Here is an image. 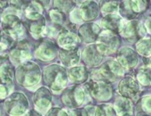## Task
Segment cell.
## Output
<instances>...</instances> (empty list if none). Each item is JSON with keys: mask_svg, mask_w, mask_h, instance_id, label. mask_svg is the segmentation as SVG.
I'll use <instances>...</instances> for the list:
<instances>
[{"mask_svg": "<svg viewBox=\"0 0 151 116\" xmlns=\"http://www.w3.org/2000/svg\"><path fill=\"white\" fill-rule=\"evenodd\" d=\"M44 81L54 93L61 92L67 85L68 72L66 70L57 65L48 66L43 73Z\"/></svg>", "mask_w": 151, "mask_h": 116, "instance_id": "6da1fadb", "label": "cell"}, {"mask_svg": "<svg viewBox=\"0 0 151 116\" xmlns=\"http://www.w3.org/2000/svg\"><path fill=\"white\" fill-rule=\"evenodd\" d=\"M15 76L19 84L25 87H31L39 82L41 71L37 65L29 61L22 64L17 68Z\"/></svg>", "mask_w": 151, "mask_h": 116, "instance_id": "7a4b0ae2", "label": "cell"}, {"mask_svg": "<svg viewBox=\"0 0 151 116\" xmlns=\"http://www.w3.org/2000/svg\"><path fill=\"white\" fill-rule=\"evenodd\" d=\"M118 33L127 41L134 42L136 40H140L147 34L144 24L141 22L136 20L128 21L123 19L121 21Z\"/></svg>", "mask_w": 151, "mask_h": 116, "instance_id": "3957f363", "label": "cell"}, {"mask_svg": "<svg viewBox=\"0 0 151 116\" xmlns=\"http://www.w3.org/2000/svg\"><path fill=\"white\" fill-rule=\"evenodd\" d=\"M2 27L8 36L13 39L22 40L26 35V29L23 26L20 18L15 14H6L3 17Z\"/></svg>", "mask_w": 151, "mask_h": 116, "instance_id": "277c9868", "label": "cell"}, {"mask_svg": "<svg viewBox=\"0 0 151 116\" xmlns=\"http://www.w3.org/2000/svg\"><path fill=\"white\" fill-rule=\"evenodd\" d=\"M84 89L92 97L98 101H108L113 96V88L110 83L91 80L85 84Z\"/></svg>", "mask_w": 151, "mask_h": 116, "instance_id": "5b68a950", "label": "cell"}, {"mask_svg": "<svg viewBox=\"0 0 151 116\" xmlns=\"http://www.w3.org/2000/svg\"><path fill=\"white\" fill-rule=\"evenodd\" d=\"M5 108L12 116H22L29 110V101L24 94L16 92L6 100Z\"/></svg>", "mask_w": 151, "mask_h": 116, "instance_id": "8992f818", "label": "cell"}, {"mask_svg": "<svg viewBox=\"0 0 151 116\" xmlns=\"http://www.w3.org/2000/svg\"><path fill=\"white\" fill-rule=\"evenodd\" d=\"M147 7V1H123L119 5V11L125 20L132 21L142 14Z\"/></svg>", "mask_w": 151, "mask_h": 116, "instance_id": "52a82bcc", "label": "cell"}, {"mask_svg": "<svg viewBox=\"0 0 151 116\" xmlns=\"http://www.w3.org/2000/svg\"><path fill=\"white\" fill-rule=\"evenodd\" d=\"M86 98V92L80 86H74L64 91L62 102L70 107H78L82 105Z\"/></svg>", "mask_w": 151, "mask_h": 116, "instance_id": "ba28073f", "label": "cell"}, {"mask_svg": "<svg viewBox=\"0 0 151 116\" xmlns=\"http://www.w3.org/2000/svg\"><path fill=\"white\" fill-rule=\"evenodd\" d=\"M118 93L129 99H138L140 93V88L138 81L132 76L124 77L118 85Z\"/></svg>", "mask_w": 151, "mask_h": 116, "instance_id": "9c48e42d", "label": "cell"}, {"mask_svg": "<svg viewBox=\"0 0 151 116\" xmlns=\"http://www.w3.org/2000/svg\"><path fill=\"white\" fill-rule=\"evenodd\" d=\"M33 100L37 112H38L39 113L48 112L52 101V95L50 90L45 87L39 88L36 91Z\"/></svg>", "mask_w": 151, "mask_h": 116, "instance_id": "30bf717a", "label": "cell"}, {"mask_svg": "<svg viewBox=\"0 0 151 116\" xmlns=\"http://www.w3.org/2000/svg\"><path fill=\"white\" fill-rule=\"evenodd\" d=\"M116 61L124 68V70H132L137 65L138 55L132 48L124 47L117 52Z\"/></svg>", "mask_w": 151, "mask_h": 116, "instance_id": "8fae6325", "label": "cell"}, {"mask_svg": "<svg viewBox=\"0 0 151 116\" xmlns=\"http://www.w3.org/2000/svg\"><path fill=\"white\" fill-rule=\"evenodd\" d=\"M80 40L81 39L78 35H77L75 32L68 29H64L59 33L57 42H58V45L62 49L70 50V49L78 48L80 43Z\"/></svg>", "mask_w": 151, "mask_h": 116, "instance_id": "7c38bea8", "label": "cell"}, {"mask_svg": "<svg viewBox=\"0 0 151 116\" xmlns=\"http://www.w3.org/2000/svg\"><path fill=\"white\" fill-rule=\"evenodd\" d=\"M36 57L44 62H49L57 55V46L50 39L43 41L35 52Z\"/></svg>", "mask_w": 151, "mask_h": 116, "instance_id": "4fadbf2b", "label": "cell"}, {"mask_svg": "<svg viewBox=\"0 0 151 116\" xmlns=\"http://www.w3.org/2000/svg\"><path fill=\"white\" fill-rule=\"evenodd\" d=\"M101 44L104 45V46L107 48L108 50V54H115L117 49L120 46V38L117 34L109 31V30H104L101 31V33L100 34L99 38H98V41Z\"/></svg>", "mask_w": 151, "mask_h": 116, "instance_id": "5bb4252c", "label": "cell"}, {"mask_svg": "<svg viewBox=\"0 0 151 116\" xmlns=\"http://www.w3.org/2000/svg\"><path fill=\"white\" fill-rule=\"evenodd\" d=\"M101 33V27L93 22H88L82 25L78 30L80 39H83L86 43H93L98 40L100 34Z\"/></svg>", "mask_w": 151, "mask_h": 116, "instance_id": "9a60e30c", "label": "cell"}, {"mask_svg": "<svg viewBox=\"0 0 151 116\" xmlns=\"http://www.w3.org/2000/svg\"><path fill=\"white\" fill-rule=\"evenodd\" d=\"M104 54L101 52L98 48L96 43L88 46L82 54V58L84 62L91 66H97L99 65L103 60Z\"/></svg>", "mask_w": 151, "mask_h": 116, "instance_id": "2e32d148", "label": "cell"}, {"mask_svg": "<svg viewBox=\"0 0 151 116\" xmlns=\"http://www.w3.org/2000/svg\"><path fill=\"white\" fill-rule=\"evenodd\" d=\"M29 45L27 42L21 40L15 48H14L10 53V57L13 63L15 64H24L29 62L31 58V54L29 52Z\"/></svg>", "mask_w": 151, "mask_h": 116, "instance_id": "e0dca14e", "label": "cell"}, {"mask_svg": "<svg viewBox=\"0 0 151 116\" xmlns=\"http://www.w3.org/2000/svg\"><path fill=\"white\" fill-rule=\"evenodd\" d=\"M59 56L63 65L68 67H73L78 65L80 60V51L78 48L76 49H60Z\"/></svg>", "mask_w": 151, "mask_h": 116, "instance_id": "ac0fdd59", "label": "cell"}, {"mask_svg": "<svg viewBox=\"0 0 151 116\" xmlns=\"http://www.w3.org/2000/svg\"><path fill=\"white\" fill-rule=\"evenodd\" d=\"M79 11H80L82 20L90 22V21L96 19V17L99 14L100 8L97 3L93 1H86V2H84L83 5H81Z\"/></svg>", "mask_w": 151, "mask_h": 116, "instance_id": "d6986e66", "label": "cell"}, {"mask_svg": "<svg viewBox=\"0 0 151 116\" xmlns=\"http://www.w3.org/2000/svg\"><path fill=\"white\" fill-rule=\"evenodd\" d=\"M114 108L117 116H129L132 115L133 112L132 101L129 98L123 96H119L116 99Z\"/></svg>", "mask_w": 151, "mask_h": 116, "instance_id": "ffe728a7", "label": "cell"}, {"mask_svg": "<svg viewBox=\"0 0 151 116\" xmlns=\"http://www.w3.org/2000/svg\"><path fill=\"white\" fill-rule=\"evenodd\" d=\"M68 77L75 84H82L88 79V72L85 66H73L68 69Z\"/></svg>", "mask_w": 151, "mask_h": 116, "instance_id": "44dd1931", "label": "cell"}, {"mask_svg": "<svg viewBox=\"0 0 151 116\" xmlns=\"http://www.w3.org/2000/svg\"><path fill=\"white\" fill-rule=\"evenodd\" d=\"M14 79V70L12 65L8 63H4L0 66V80L6 86H8L11 89H13Z\"/></svg>", "mask_w": 151, "mask_h": 116, "instance_id": "7402d4cb", "label": "cell"}, {"mask_svg": "<svg viewBox=\"0 0 151 116\" xmlns=\"http://www.w3.org/2000/svg\"><path fill=\"white\" fill-rule=\"evenodd\" d=\"M122 20L123 19L121 18V16L117 15L116 14H108L102 18L101 25L103 28L106 29V30H109V31L117 34Z\"/></svg>", "mask_w": 151, "mask_h": 116, "instance_id": "603a6c76", "label": "cell"}, {"mask_svg": "<svg viewBox=\"0 0 151 116\" xmlns=\"http://www.w3.org/2000/svg\"><path fill=\"white\" fill-rule=\"evenodd\" d=\"M29 30L34 38L41 37L45 30V20L43 16L35 21H29Z\"/></svg>", "mask_w": 151, "mask_h": 116, "instance_id": "cb8c5ba5", "label": "cell"}, {"mask_svg": "<svg viewBox=\"0 0 151 116\" xmlns=\"http://www.w3.org/2000/svg\"><path fill=\"white\" fill-rule=\"evenodd\" d=\"M13 40L14 39L6 33H2L0 35V63L7 60V50L12 46Z\"/></svg>", "mask_w": 151, "mask_h": 116, "instance_id": "d4e9b609", "label": "cell"}, {"mask_svg": "<svg viewBox=\"0 0 151 116\" xmlns=\"http://www.w3.org/2000/svg\"><path fill=\"white\" fill-rule=\"evenodd\" d=\"M136 51L139 54L147 57L151 56V38H142L135 45Z\"/></svg>", "mask_w": 151, "mask_h": 116, "instance_id": "484cf974", "label": "cell"}, {"mask_svg": "<svg viewBox=\"0 0 151 116\" xmlns=\"http://www.w3.org/2000/svg\"><path fill=\"white\" fill-rule=\"evenodd\" d=\"M107 68L112 76L116 80L119 77H123L124 75V68L116 61V60H109L105 63Z\"/></svg>", "mask_w": 151, "mask_h": 116, "instance_id": "4316f807", "label": "cell"}, {"mask_svg": "<svg viewBox=\"0 0 151 116\" xmlns=\"http://www.w3.org/2000/svg\"><path fill=\"white\" fill-rule=\"evenodd\" d=\"M136 79L139 83L143 86H149L151 84V68L141 67L136 73Z\"/></svg>", "mask_w": 151, "mask_h": 116, "instance_id": "83f0119b", "label": "cell"}, {"mask_svg": "<svg viewBox=\"0 0 151 116\" xmlns=\"http://www.w3.org/2000/svg\"><path fill=\"white\" fill-rule=\"evenodd\" d=\"M101 13L108 14H116V13L119 10V3L116 1H104L101 7Z\"/></svg>", "mask_w": 151, "mask_h": 116, "instance_id": "f1b7e54d", "label": "cell"}, {"mask_svg": "<svg viewBox=\"0 0 151 116\" xmlns=\"http://www.w3.org/2000/svg\"><path fill=\"white\" fill-rule=\"evenodd\" d=\"M139 108L140 112L139 113L144 114H151V96H146L142 97L139 101Z\"/></svg>", "mask_w": 151, "mask_h": 116, "instance_id": "f546056e", "label": "cell"}, {"mask_svg": "<svg viewBox=\"0 0 151 116\" xmlns=\"http://www.w3.org/2000/svg\"><path fill=\"white\" fill-rule=\"evenodd\" d=\"M49 16L51 18V20L55 22L56 24H63L65 22V19H66V16L64 14L63 12H61L60 10H58V9H53V10H51L49 12Z\"/></svg>", "mask_w": 151, "mask_h": 116, "instance_id": "4dcf8cb0", "label": "cell"}, {"mask_svg": "<svg viewBox=\"0 0 151 116\" xmlns=\"http://www.w3.org/2000/svg\"><path fill=\"white\" fill-rule=\"evenodd\" d=\"M54 4L57 9L60 10L63 13L69 11L73 7V2L70 1H54Z\"/></svg>", "mask_w": 151, "mask_h": 116, "instance_id": "1f68e13d", "label": "cell"}, {"mask_svg": "<svg viewBox=\"0 0 151 116\" xmlns=\"http://www.w3.org/2000/svg\"><path fill=\"white\" fill-rule=\"evenodd\" d=\"M45 116H68V112L64 109L52 108L47 112Z\"/></svg>", "mask_w": 151, "mask_h": 116, "instance_id": "d6a6232c", "label": "cell"}, {"mask_svg": "<svg viewBox=\"0 0 151 116\" xmlns=\"http://www.w3.org/2000/svg\"><path fill=\"white\" fill-rule=\"evenodd\" d=\"M11 91L12 89L8 86H6L0 80V100H4L5 98H6Z\"/></svg>", "mask_w": 151, "mask_h": 116, "instance_id": "836d02e7", "label": "cell"}, {"mask_svg": "<svg viewBox=\"0 0 151 116\" xmlns=\"http://www.w3.org/2000/svg\"><path fill=\"white\" fill-rule=\"evenodd\" d=\"M101 105L103 110L104 116H117L114 106L110 104H101Z\"/></svg>", "mask_w": 151, "mask_h": 116, "instance_id": "e575fe53", "label": "cell"}, {"mask_svg": "<svg viewBox=\"0 0 151 116\" xmlns=\"http://www.w3.org/2000/svg\"><path fill=\"white\" fill-rule=\"evenodd\" d=\"M70 20L75 22V23H78L80 22L82 20V17H81V14H80V11H79V8H75L71 14H70Z\"/></svg>", "mask_w": 151, "mask_h": 116, "instance_id": "d590c367", "label": "cell"}, {"mask_svg": "<svg viewBox=\"0 0 151 116\" xmlns=\"http://www.w3.org/2000/svg\"><path fill=\"white\" fill-rule=\"evenodd\" d=\"M144 27L146 29V31L151 35V18H147L144 22Z\"/></svg>", "mask_w": 151, "mask_h": 116, "instance_id": "8d00e7d4", "label": "cell"}, {"mask_svg": "<svg viewBox=\"0 0 151 116\" xmlns=\"http://www.w3.org/2000/svg\"><path fill=\"white\" fill-rule=\"evenodd\" d=\"M143 63H144V65H145L146 67L151 68V56L144 57L143 58Z\"/></svg>", "mask_w": 151, "mask_h": 116, "instance_id": "74e56055", "label": "cell"}, {"mask_svg": "<svg viewBox=\"0 0 151 116\" xmlns=\"http://www.w3.org/2000/svg\"><path fill=\"white\" fill-rule=\"evenodd\" d=\"M68 116H82V112L78 110H72L69 111Z\"/></svg>", "mask_w": 151, "mask_h": 116, "instance_id": "f35d334b", "label": "cell"}, {"mask_svg": "<svg viewBox=\"0 0 151 116\" xmlns=\"http://www.w3.org/2000/svg\"><path fill=\"white\" fill-rule=\"evenodd\" d=\"M27 116H42V115H41V113H39L37 111H30V112H29Z\"/></svg>", "mask_w": 151, "mask_h": 116, "instance_id": "ab89813d", "label": "cell"}, {"mask_svg": "<svg viewBox=\"0 0 151 116\" xmlns=\"http://www.w3.org/2000/svg\"><path fill=\"white\" fill-rule=\"evenodd\" d=\"M137 116H149V115H147V114H144V113H139Z\"/></svg>", "mask_w": 151, "mask_h": 116, "instance_id": "60d3db41", "label": "cell"}, {"mask_svg": "<svg viewBox=\"0 0 151 116\" xmlns=\"http://www.w3.org/2000/svg\"><path fill=\"white\" fill-rule=\"evenodd\" d=\"M2 27V22H1V20H0V28Z\"/></svg>", "mask_w": 151, "mask_h": 116, "instance_id": "b9f144b4", "label": "cell"}]
</instances>
